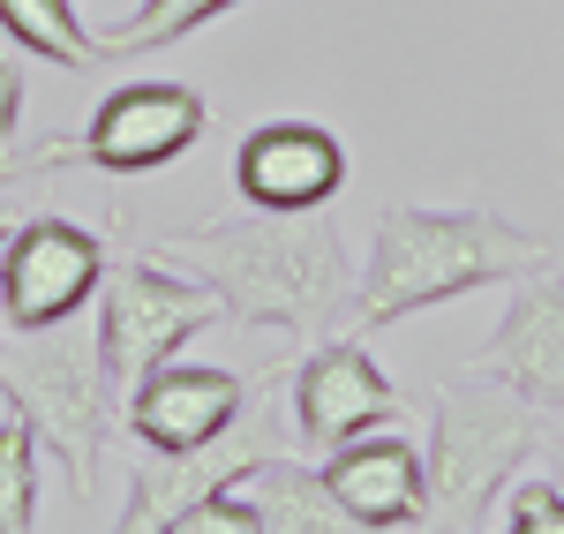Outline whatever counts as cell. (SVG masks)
<instances>
[{"label": "cell", "mask_w": 564, "mask_h": 534, "mask_svg": "<svg viewBox=\"0 0 564 534\" xmlns=\"http://www.w3.org/2000/svg\"><path fill=\"white\" fill-rule=\"evenodd\" d=\"M181 264L218 302L234 324H271L286 339H324L339 316V226L316 211H263V219H212V226H174L166 233Z\"/></svg>", "instance_id": "1"}, {"label": "cell", "mask_w": 564, "mask_h": 534, "mask_svg": "<svg viewBox=\"0 0 564 534\" xmlns=\"http://www.w3.org/2000/svg\"><path fill=\"white\" fill-rule=\"evenodd\" d=\"M550 264V241L527 233V226L497 219V211H422V204H391L377 219V241H369V271L354 286L347 331H377V324H399V316H422L452 294H475V286H497V279H520V271Z\"/></svg>", "instance_id": "2"}, {"label": "cell", "mask_w": 564, "mask_h": 534, "mask_svg": "<svg viewBox=\"0 0 564 534\" xmlns=\"http://www.w3.org/2000/svg\"><path fill=\"white\" fill-rule=\"evenodd\" d=\"M534 451H542V406L520 400L489 369L452 377L430 406V451H422L430 520H444V527H481L489 497L512 490V475H520Z\"/></svg>", "instance_id": "3"}, {"label": "cell", "mask_w": 564, "mask_h": 534, "mask_svg": "<svg viewBox=\"0 0 564 534\" xmlns=\"http://www.w3.org/2000/svg\"><path fill=\"white\" fill-rule=\"evenodd\" d=\"M0 392L31 422V437L68 467V482L90 490L98 445L113 437V377H106L98 324L61 316L45 331H23V347L0 355Z\"/></svg>", "instance_id": "4"}, {"label": "cell", "mask_w": 564, "mask_h": 534, "mask_svg": "<svg viewBox=\"0 0 564 534\" xmlns=\"http://www.w3.org/2000/svg\"><path fill=\"white\" fill-rule=\"evenodd\" d=\"M226 302L204 279H181L159 264H113L106 271V302H98V347L113 392H135L159 361H174L204 324H218Z\"/></svg>", "instance_id": "5"}, {"label": "cell", "mask_w": 564, "mask_h": 534, "mask_svg": "<svg viewBox=\"0 0 564 534\" xmlns=\"http://www.w3.org/2000/svg\"><path fill=\"white\" fill-rule=\"evenodd\" d=\"M106 279V241L84 233L68 219H39L23 226L0 249V324L15 331H45L61 316H76Z\"/></svg>", "instance_id": "6"}, {"label": "cell", "mask_w": 564, "mask_h": 534, "mask_svg": "<svg viewBox=\"0 0 564 534\" xmlns=\"http://www.w3.org/2000/svg\"><path fill=\"white\" fill-rule=\"evenodd\" d=\"M399 384H391L384 369L369 361V347L339 331V339H324L316 355L302 361V377H294V414H302V437L308 445H347L361 429H384L399 422Z\"/></svg>", "instance_id": "7"}, {"label": "cell", "mask_w": 564, "mask_h": 534, "mask_svg": "<svg viewBox=\"0 0 564 534\" xmlns=\"http://www.w3.org/2000/svg\"><path fill=\"white\" fill-rule=\"evenodd\" d=\"M204 135V98L188 84H129L113 90L84 129V159L106 174H151Z\"/></svg>", "instance_id": "8"}, {"label": "cell", "mask_w": 564, "mask_h": 534, "mask_svg": "<svg viewBox=\"0 0 564 534\" xmlns=\"http://www.w3.org/2000/svg\"><path fill=\"white\" fill-rule=\"evenodd\" d=\"M475 369L505 377L542 414H564V279H550L542 264L520 271V294L497 316V331L481 339Z\"/></svg>", "instance_id": "9"}, {"label": "cell", "mask_w": 564, "mask_h": 534, "mask_svg": "<svg viewBox=\"0 0 564 534\" xmlns=\"http://www.w3.org/2000/svg\"><path fill=\"white\" fill-rule=\"evenodd\" d=\"M234 181H241V196L257 211H324L347 188V151L316 121H263L241 143Z\"/></svg>", "instance_id": "10"}, {"label": "cell", "mask_w": 564, "mask_h": 534, "mask_svg": "<svg viewBox=\"0 0 564 534\" xmlns=\"http://www.w3.org/2000/svg\"><path fill=\"white\" fill-rule=\"evenodd\" d=\"M234 414H241V377H226V369H174V361H159L129 392V429L151 451L212 445V437L234 429Z\"/></svg>", "instance_id": "11"}, {"label": "cell", "mask_w": 564, "mask_h": 534, "mask_svg": "<svg viewBox=\"0 0 564 534\" xmlns=\"http://www.w3.org/2000/svg\"><path fill=\"white\" fill-rule=\"evenodd\" d=\"M332 497L347 504L354 527H422L430 520V490H422V451L399 445V437H347L332 445L324 467Z\"/></svg>", "instance_id": "12"}, {"label": "cell", "mask_w": 564, "mask_h": 534, "mask_svg": "<svg viewBox=\"0 0 564 534\" xmlns=\"http://www.w3.org/2000/svg\"><path fill=\"white\" fill-rule=\"evenodd\" d=\"M218 490L241 497V504L257 512L263 534H339V527H354L347 504L332 497L324 475H308V467H294V459H271V451L234 459V467L218 475Z\"/></svg>", "instance_id": "13"}, {"label": "cell", "mask_w": 564, "mask_h": 534, "mask_svg": "<svg viewBox=\"0 0 564 534\" xmlns=\"http://www.w3.org/2000/svg\"><path fill=\"white\" fill-rule=\"evenodd\" d=\"M0 23L53 68H90L98 61V39L84 31V15L68 0H0Z\"/></svg>", "instance_id": "14"}, {"label": "cell", "mask_w": 564, "mask_h": 534, "mask_svg": "<svg viewBox=\"0 0 564 534\" xmlns=\"http://www.w3.org/2000/svg\"><path fill=\"white\" fill-rule=\"evenodd\" d=\"M226 8H241V0H143L135 23H121V31L98 39V61H135V53H151V45H174V39H188V31H204L212 15H226Z\"/></svg>", "instance_id": "15"}, {"label": "cell", "mask_w": 564, "mask_h": 534, "mask_svg": "<svg viewBox=\"0 0 564 534\" xmlns=\"http://www.w3.org/2000/svg\"><path fill=\"white\" fill-rule=\"evenodd\" d=\"M39 527V437L31 422H0V534Z\"/></svg>", "instance_id": "16"}, {"label": "cell", "mask_w": 564, "mask_h": 534, "mask_svg": "<svg viewBox=\"0 0 564 534\" xmlns=\"http://www.w3.org/2000/svg\"><path fill=\"white\" fill-rule=\"evenodd\" d=\"M505 527L512 534H564V490L557 482H520L505 504Z\"/></svg>", "instance_id": "17"}, {"label": "cell", "mask_w": 564, "mask_h": 534, "mask_svg": "<svg viewBox=\"0 0 564 534\" xmlns=\"http://www.w3.org/2000/svg\"><path fill=\"white\" fill-rule=\"evenodd\" d=\"M15 113H23V84H15V68L0 61V135L15 129Z\"/></svg>", "instance_id": "18"}, {"label": "cell", "mask_w": 564, "mask_h": 534, "mask_svg": "<svg viewBox=\"0 0 564 534\" xmlns=\"http://www.w3.org/2000/svg\"><path fill=\"white\" fill-rule=\"evenodd\" d=\"M542 459H550V475H557V490H564V422L542 429Z\"/></svg>", "instance_id": "19"}, {"label": "cell", "mask_w": 564, "mask_h": 534, "mask_svg": "<svg viewBox=\"0 0 564 534\" xmlns=\"http://www.w3.org/2000/svg\"><path fill=\"white\" fill-rule=\"evenodd\" d=\"M0 249H8V211H0Z\"/></svg>", "instance_id": "20"}]
</instances>
